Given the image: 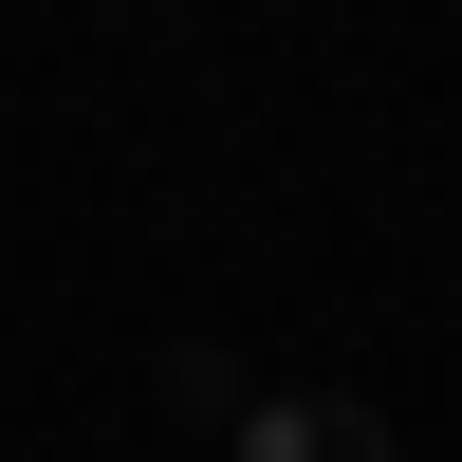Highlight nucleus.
I'll return each instance as SVG.
<instances>
[{"instance_id": "1", "label": "nucleus", "mask_w": 462, "mask_h": 462, "mask_svg": "<svg viewBox=\"0 0 462 462\" xmlns=\"http://www.w3.org/2000/svg\"><path fill=\"white\" fill-rule=\"evenodd\" d=\"M241 462H407L389 444V407H352V389H241V426H222Z\"/></svg>"}]
</instances>
